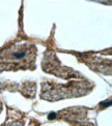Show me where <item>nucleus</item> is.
<instances>
[{
    "label": "nucleus",
    "instance_id": "nucleus-1",
    "mask_svg": "<svg viewBox=\"0 0 112 126\" xmlns=\"http://www.w3.org/2000/svg\"><path fill=\"white\" fill-rule=\"evenodd\" d=\"M55 118H56L55 113H51V114L49 115V119H55Z\"/></svg>",
    "mask_w": 112,
    "mask_h": 126
}]
</instances>
